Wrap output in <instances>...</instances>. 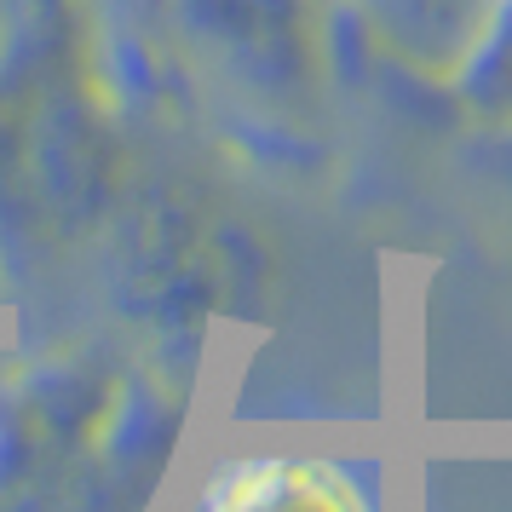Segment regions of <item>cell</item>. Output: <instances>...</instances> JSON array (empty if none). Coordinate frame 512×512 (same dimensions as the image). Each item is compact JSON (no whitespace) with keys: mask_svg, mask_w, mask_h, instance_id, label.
<instances>
[{"mask_svg":"<svg viewBox=\"0 0 512 512\" xmlns=\"http://www.w3.org/2000/svg\"><path fill=\"white\" fill-rule=\"evenodd\" d=\"M190 512H386L380 478L340 455H236Z\"/></svg>","mask_w":512,"mask_h":512,"instance_id":"cell-1","label":"cell"},{"mask_svg":"<svg viewBox=\"0 0 512 512\" xmlns=\"http://www.w3.org/2000/svg\"><path fill=\"white\" fill-rule=\"evenodd\" d=\"M507 179H512V139H507Z\"/></svg>","mask_w":512,"mask_h":512,"instance_id":"cell-3","label":"cell"},{"mask_svg":"<svg viewBox=\"0 0 512 512\" xmlns=\"http://www.w3.org/2000/svg\"><path fill=\"white\" fill-rule=\"evenodd\" d=\"M461 93L478 116L512 121V0H501V12L489 18L484 41L472 47L461 75Z\"/></svg>","mask_w":512,"mask_h":512,"instance_id":"cell-2","label":"cell"}]
</instances>
